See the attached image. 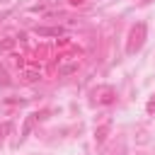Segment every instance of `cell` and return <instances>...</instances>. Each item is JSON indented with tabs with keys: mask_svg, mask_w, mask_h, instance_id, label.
<instances>
[{
	"mask_svg": "<svg viewBox=\"0 0 155 155\" xmlns=\"http://www.w3.org/2000/svg\"><path fill=\"white\" fill-rule=\"evenodd\" d=\"M143 39H145V24H143V22H138V24L131 29V34H128L126 51H128V53H136V51L143 46Z\"/></svg>",
	"mask_w": 155,
	"mask_h": 155,
	"instance_id": "6da1fadb",
	"label": "cell"
},
{
	"mask_svg": "<svg viewBox=\"0 0 155 155\" xmlns=\"http://www.w3.org/2000/svg\"><path fill=\"white\" fill-rule=\"evenodd\" d=\"M36 36H63V27H34Z\"/></svg>",
	"mask_w": 155,
	"mask_h": 155,
	"instance_id": "7a4b0ae2",
	"label": "cell"
},
{
	"mask_svg": "<svg viewBox=\"0 0 155 155\" xmlns=\"http://www.w3.org/2000/svg\"><path fill=\"white\" fill-rule=\"evenodd\" d=\"M78 68H80V63H78V61H68V63H61V65H58V78H68V75L78 73Z\"/></svg>",
	"mask_w": 155,
	"mask_h": 155,
	"instance_id": "3957f363",
	"label": "cell"
},
{
	"mask_svg": "<svg viewBox=\"0 0 155 155\" xmlns=\"http://www.w3.org/2000/svg\"><path fill=\"white\" fill-rule=\"evenodd\" d=\"M39 119V114H31V116H27V121H24V126H22V136L19 138H27L29 133H31V128H34V121Z\"/></svg>",
	"mask_w": 155,
	"mask_h": 155,
	"instance_id": "277c9868",
	"label": "cell"
},
{
	"mask_svg": "<svg viewBox=\"0 0 155 155\" xmlns=\"http://www.w3.org/2000/svg\"><path fill=\"white\" fill-rule=\"evenodd\" d=\"M22 80L24 82H36V80H41V73L39 70H22Z\"/></svg>",
	"mask_w": 155,
	"mask_h": 155,
	"instance_id": "5b68a950",
	"label": "cell"
},
{
	"mask_svg": "<svg viewBox=\"0 0 155 155\" xmlns=\"http://www.w3.org/2000/svg\"><path fill=\"white\" fill-rule=\"evenodd\" d=\"M15 48V39H0V51H12Z\"/></svg>",
	"mask_w": 155,
	"mask_h": 155,
	"instance_id": "8992f818",
	"label": "cell"
},
{
	"mask_svg": "<svg viewBox=\"0 0 155 155\" xmlns=\"http://www.w3.org/2000/svg\"><path fill=\"white\" fill-rule=\"evenodd\" d=\"M107 131H109V126H102V128H97V133H94V136H97V143H102V140L107 138Z\"/></svg>",
	"mask_w": 155,
	"mask_h": 155,
	"instance_id": "52a82bcc",
	"label": "cell"
},
{
	"mask_svg": "<svg viewBox=\"0 0 155 155\" xmlns=\"http://www.w3.org/2000/svg\"><path fill=\"white\" fill-rule=\"evenodd\" d=\"M7 131H10V124H2V126H0V138H2Z\"/></svg>",
	"mask_w": 155,
	"mask_h": 155,
	"instance_id": "ba28073f",
	"label": "cell"
},
{
	"mask_svg": "<svg viewBox=\"0 0 155 155\" xmlns=\"http://www.w3.org/2000/svg\"><path fill=\"white\" fill-rule=\"evenodd\" d=\"M10 80H7V75H5V70H0V85H7Z\"/></svg>",
	"mask_w": 155,
	"mask_h": 155,
	"instance_id": "9c48e42d",
	"label": "cell"
},
{
	"mask_svg": "<svg viewBox=\"0 0 155 155\" xmlns=\"http://www.w3.org/2000/svg\"><path fill=\"white\" fill-rule=\"evenodd\" d=\"M153 109H155V97H153V99L148 102V111H153Z\"/></svg>",
	"mask_w": 155,
	"mask_h": 155,
	"instance_id": "30bf717a",
	"label": "cell"
},
{
	"mask_svg": "<svg viewBox=\"0 0 155 155\" xmlns=\"http://www.w3.org/2000/svg\"><path fill=\"white\" fill-rule=\"evenodd\" d=\"M143 2H150V0H143Z\"/></svg>",
	"mask_w": 155,
	"mask_h": 155,
	"instance_id": "8fae6325",
	"label": "cell"
}]
</instances>
